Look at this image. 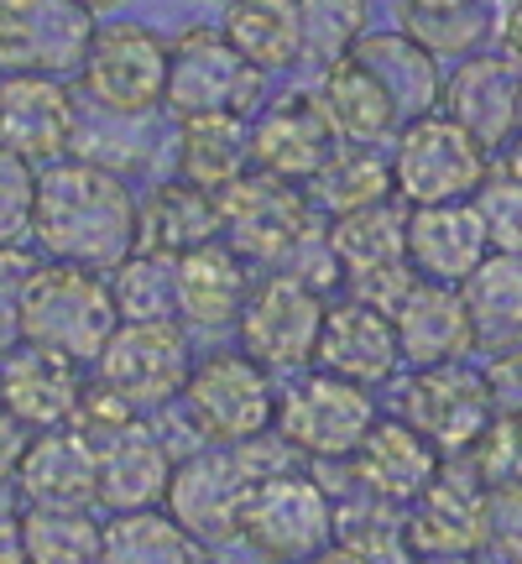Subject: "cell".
Instances as JSON below:
<instances>
[{
	"label": "cell",
	"mask_w": 522,
	"mask_h": 564,
	"mask_svg": "<svg viewBox=\"0 0 522 564\" xmlns=\"http://www.w3.org/2000/svg\"><path fill=\"white\" fill-rule=\"evenodd\" d=\"M324 241L340 262V282L350 299H366L392 314L402 293L418 282L407 262V204L402 199H382L371 209L324 220Z\"/></svg>",
	"instance_id": "cell-9"
},
{
	"label": "cell",
	"mask_w": 522,
	"mask_h": 564,
	"mask_svg": "<svg viewBox=\"0 0 522 564\" xmlns=\"http://www.w3.org/2000/svg\"><path fill=\"white\" fill-rule=\"evenodd\" d=\"M137 236L141 199L131 194L126 173H110V167L84 158H58L37 167L26 241L47 262H74L110 278L137 251Z\"/></svg>",
	"instance_id": "cell-1"
},
{
	"label": "cell",
	"mask_w": 522,
	"mask_h": 564,
	"mask_svg": "<svg viewBox=\"0 0 522 564\" xmlns=\"http://www.w3.org/2000/svg\"><path fill=\"white\" fill-rule=\"evenodd\" d=\"M398 419L428 434L444 460H455L481 444V434L497 419V398H491L486 371H476V366H418L398 392Z\"/></svg>",
	"instance_id": "cell-13"
},
{
	"label": "cell",
	"mask_w": 522,
	"mask_h": 564,
	"mask_svg": "<svg viewBox=\"0 0 522 564\" xmlns=\"http://www.w3.org/2000/svg\"><path fill=\"white\" fill-rule=\"evenodd\" d=\"M251 465L241 460L236 444H199L194 455L173 465V486H167V512L178 518L199 544H230L241 539V512L251 497Z\"/></svg>",
	"instance_id": "cell-14"
},
{
	"label": "cell",
	"mask_w": 522,
	"mask_h": 564,
	"mask_svg": "<svg viewBox=\"0 0 522 564\" xmlns=\"http://www.w3.org/2000/svg\"><path fill=\"white\" fill-rule=\"evenodd\" d=\"M486 178H491V147L476 141L444 110L407 121L392 141V183H398V199L407 209L476 199Z\"/></svg>",
	"instance_id": "cell-4"
},
{
	"label": "cell",
	"mask_w": 522,
	"mask_h": 564,
	"mask_svg": "<svg viewBox=\"0 0 522 564\" xmlns=\"http://www.w3.org/2000/svg\"><path fill=\"white\" fill-rule=\"evenodd\" d=\"M37 262L42 257L21 251V246H0V356L21 340V303H26V282Z\"/></svg>",
	"instance_id": "cell-44"
},
{
	"label": "cell",
	"mask_w": 522,
	"mask_h": 564,
	"mask_svg": "<svg viewBox=\"0 0 522 564\" xmlns=\"http://www.w3.org/2000/svg\"><path fill=\"white\" fill-rule=\"evenodd\" d=\"M377 419H382V413H377L371 387L329 377L319 366H314L308 377H298V382L278 398V434L314 465L350 460Z\"/></svg>",
	"instance_id": "cell-10"
},
{
	"label": "cell",
	"mask_w": 522,
	"mask_h": 564,
	"mask_svg": "<svg viewBox=\"0 0 522 564\" xmlns=\"http://www.w3.org/2000/svg\"><path fill=\"white\" fill-rule=\"evenodd\" d=\"M225 6H230V0H225Z\"/></svg>",
	"instance_id": "cell-51"
},
{
	"label": "cell",
	"mask_w": 522,
	"mask_h": 564,
	"mask_svg": "<svg viewBox=\"0 0 522 564\" xmlns=\"http://www.w3.org/2000/svg\"><path fill=\"white\" fill-rule=\"evenodd\" d=\"M95 449H100V512H146L167 502L178 455L152 423L131 419L121 434L100 440Z\"/></svg>",
	"instance_id": "cell-26"
},
{
	"label": "cell",
	"mask_w": 522,
	"mask_h": 564,
	"mask_svg": "<svg viewBox=\"0 0 522 564\" xmlns=\"http://www.w3.org/2000/svg\"><path fill=\"white\" fill-rule=\"evenodd\" d=\"M486 215V230H491V251H512L522 257V178L512 173H491L486 188L476 194Z\"/></svg>",
	"instance_id": "cell-43"
},
{
	"label": "cell",
	"mask_w": 522,
	"mask_h": 564,
	"mask_svg": "<svg viewBox=\"0 0 522 564\" xmlns=\"http://www.w3.org/2000/svg\"><path fill=\"white\" fill-rule=\"evenodd\" d=\"M402 32L418 37L428 53H476V42L491 32L486 0H402Z\"/></svg>",
	"instance_id": "cell-39"
},
{
	"label": "cell",
	"mask_w": 522,
	"mask_h": 564,
	"mask_svg": "<svg viewBox=\"0 0 522 564\" xmlns=\"http://www.w3.org/2000/svg\"><path fill=\"white\" fill-rule=\"evenodd\" d=\"M95 11L79 0H0V74H74L89 58Z\"/></svg>",
	"instance_id": "cell-15"
},
{
	"label": "cell",
	"mask_w": 522,
	"mask_h": 564,
	"mask_svg": "<svg viewBox=\"0 0 522 564\" xmlns=\"http://www.w3.org/2000/svg\"><path fill=\"white\" fill-rule=\"evenodd\" d=\"M356 58L392 89V100L402 105L407 121H418L428 110L444 105V74H439V53H428L418 37L407 32H366Z\"/></svg>",
	"instance_id": "cell-32"
},
{
	"label": "cell",
	"mask_w": 522,
	"mask_h": 564,
	"mask_svg": "<svg viewBox=\"0 0 522 564\" xmlns=\"http://www.w3.org/2000/svg\"><path fill=\"white\" fill-rule=\"evenodd\" d=\"M324 314H329V293L278 267V272L257 278L241 308V324H236L241 350L267 371H303V366H314Z\"/></svg>",
	"instance_id": "cell-12"
},
{
	"label": "cell",
	"mask_w": 522,
	"mask_h": 564,
	"mask_svg": "<svg viewBox=\"0 0 522 564\" xmlns=\"http://www.w3.org/2000/svg\"><path fill=\"white\" fill-rule=\"evenodd\" d=\"M418 564H486L481 554H418Z\"/></svg>",
	"instance_id": "cell-49"
},
{
	"label": "cell",
	"mask_w": 522,
	"mask_h": 564,
	"mask_svg": "<svg viewBox=\"0 0 522 564\" xmlns=\"http://www.w3.org/2000/svg\"><path fill=\"white\" fill-rule=\"evenodd\" d=\"M335 539V497L329 486L287 465L278 476H261L246 497L241 544L267 564H319V554Z\"/></svg>",
	"instance_id": "cell-3"
},
{
	"label": "cell",
	"mask_w": 522,
	"mask_h": 564,
	"mask_svg": "<svg viewBox=\"0 0 522 564\" xmlns=\"http://www.w3.org/2000/svg\"><path fill=\"white\" fill-rule=\"evenodd\" d=\"M486 549L522 564V486H491L486 497Z\"/></svg>",
	"instance_id": "cell-45"
},
{
	"label": "cell",
	"mask_w": 522,
	"mask_h": 564,
	"mask_svg": "<svg viewBox=\"0 0 522 564\" xmlns=\"http://www.w3.org/2000/svg\"><path fill=\"white\" fill-rule=\"evenodd\" d=\"M251 288H257L251 262L215 236L178 257V319L194 329H230V324H241Z\"/></svg>",
	"instance_id": "cell-27"
},
{
	"label": "cell",
	"mask_w": 522,
	"mask_h": 564,
	"mask_svg": "<svg viewBox=\"0 0 522 564\" xmlns=\"http://www.w3.org/2000/svg\"><path fill=\"white\" fill-rule=\"evenodd\" d=\"M194 345L183 319H152V324H121L110 345L95 361V382H105L126 408L137 413H162L183 403V387L194 371Z\"/></svg>",
	"instance_id": "cell-11"
},
{
	"label": "cell",
	"mask_w": 522,
	"mask_h": 564,
	"mask_svg": "<svg viewBox=\"0 0 522 564\" xmlns=\"http://www.w3.org/2000/svg\"><path fill=\"white\" fill-rule=\"evenodd\" d=\"M167 58L173 42L152 32L146 21H110L95 26L89 58H84V95L105 116L146 121L167 105Z\"/></svg>",
	"instance_id": "cell-7"
},
{
	"label": "cell",
	"mask_w": 522,
	"mask_h": 564,
	"mask_svg": "<svg viewBox=\"0 0 522 564\" xmlns=\"http://www.w3.org/2000/svg\"><path fill=\"white\" fill-rule=\"evenodd\" d=\"M444 116H455L476 141L502 152L522 131V63L507 53H470L444 79Z\"/></svg>",
	"instance_id": "cell-21"
},
{
	"label": "cell",
	"mask_w": 522,
	"mask_h": 564,
	"mask_svg": "<svg viewBox=\"0 0 522 564\" xmlns=\"http://www.w3.org/2000/svg\"><path fill=\"white\" fill-rule=\"evenodd\" d=\"M26 564H100V507H21Z\"/></svg>",
	"instance_id": "cell-37"
},
{
	"label": "cell",
	"mask_w": 522,
	"mask_h": 564,
	"mask_svg": "<svg viewBox=\"0 0 522 564\" xmlns=\"http://www.w3.org/2000/svg\"><path fill=\"white\" fill-rule=\"evenodd\" d=\"M251 173V121L246 116H188L178 126V178L220 194Z\"/></svg>",
	"instance_id": "cell-34"
},
{
	"label": "cell",
	"mask_w": 522,
	"mask_h": 564,
	"mask_svg": "<svg viewBox=\"0 0 522 564\" xmlns=\"http://www.w3.org/2000/svg\"><path fill=\"white\" fill-rule=\"evenodd\" d=\"M470 460L486 486H522V413H497Z\"/></svg>",
	"instance_id": "cell-41"
},
{
	"label": "cell",
	"mask_w": 522,
	"mask_h": 564,
	"mask_svg": "<svg viewBox=\"0 0 522 564\" xmlns=\"http://www.w3.org/2000/svg\"><path fill=\"white\" fill-rule=\"evenodd\" d=\"M398 324V345L402 361L413 366H449V361H470L476 356V329H470V308L465 293L449 282H413L402 303L392 308Z\"/></svg>",
	"instance_id": "cell-25"
},
{
	"label": "cell",
	"mask_w": 522,
	"mask_h": 564,
	"mask_svg": "<svg viewBox=\"0 0 522 564\" xmlns=\"http://www.w3.org/2000/svg\"><path fill=\"white\" fill-rule=\"evenodd\" d=\"M100 564H209V544H199L167 507L110 512Z\"/></svg>",
	"instance_id": "cell-33"
},
{
	"label": "cell",
	"mask_w": 522,
	"mask_h": 564,
	"mask_svg": "<svg viewBox=\"0 0 522 564\" xmlns=\"http://www.w3.org/2000/svg\"><path fill=\"white\" fill-rule=\"evenodd\" d=\"M308 199H314V209H319L324 220L371 209V204H382V199H398L392 158H382L377 147H361V141H340L335 158L319 167V178L308 183Z\"/></svg>",
	"instance_id": "cell-35"
},
{
	"label": "cell",
	"mask_w": 522,
	"mask_h": 564,
	"mask_svg": "<svg viewBox=\"0 0 522 564\" xmlns=\"http://www.w3.org/2000/svg\"><path fill=\"white\" fill-rule=\"evenodd\" d=\"M314 100H319V110L329 116V126H335V137L340 141L382 147V141H398V131L407 126L402 105L392 100V89H387L356 53L324 68Z\"/></svg>",
	"instance_id": "cell-28"
},
{
	"label": "cell",
	"mask_w": 522,
	"mask_h": 564,
	"mask_svg": "<svg viewBox=\"0 0 522 564\" xmlns=\"http://www.w3.org/2000/svg\"><path fill=\"white\" fill-rule=\"evenodd\" d=\"M486 382H491L497 413H522V345H518V350L491 356V366H486Z\"/></svg>",
	"instance_id": "cell-46"
},
{
	"label": "cell",
	"mask_w": 522,
	"mask_h": 564,
	"mask_svg": "<svg viewBox=\"0 0 522 564\" xmlns=\"http://www.w3.org/2000/svg\"><path fill=\"white\" fill-rule=\"evenodd\" d=\"M444 455L434 449L428 434H418L407 419H377L371 434L361 440V449L350 455V470H356V486L377 502L392 507H413L428 491V481L439 476Z\"/></svg>",
	"instance_id": "cell-23"
},
{
	"label": "cell",
	"mask_w": 522,
	"mask_h": 564,
	"mask_svg": "<svg viewBox=\"0 0 522 564\" xmlns=\"http://www.w3.org/2000/svg\"><path fill=\"white\" fill-rule=\"evenodd\" d=\"M465 308H470V329H476V350L502 356L522 345V257L512 251H491L470 278L460 282Z\"/></svg>",
	"instance_id": "cell-31"
},
{
	"label": "cell",
	"mask_w": 522,
	"mask_h": 564,
	"mask_svg": "<svg viewBox=\"0 0 522 564\" xmlns=\"http://www.w3.org/2000/svg\"><path fill=\"white\" fill-rule=\"evenodd\" d=\"M225 37L241 47L261 74H278L303 63V11L298 0H230L225 11Z\"/></svg>",
	"instance_id": "cell-36"
},
{
	"label": "cell",
	"mask_w": 522,
	"mask_h": 564,
	"mask_svg": "<svg viewBox=\"0 0 522 564\" xmlns=\"http://www.w3.org/2000/svg\"><path fill=\"white\" fill-rule=\"evenodd\" d=\"M215 204H220V241H230L246 262L261 267H282L303 241H314L324 230V215L308 199V183L278 178L261 167L225 183Z\"/></svg>",
	"instance_id": "cell-5"
},
{
	"label": "cell",
	"mask_w": 522,
	"mask_h": 564,
	"mask_svg": "<svg viewBox=\"0 0 522 564\" xmlns=\"http://www.w3.org/2000/svg\"><path fill=\"white\" fill-rule=\"evenodd\" d=\"M32 194H37V167L11 158L0 147V246H21L32 230Z\"/></svg>",
	"instance_id": "cell-42"
},
{
	"label": "cell",
	"mask_w": 522,
	"mask_h": 564,
	"mask_svg": "<svg viewBox=\"0 0 522 564\" xmlns=\"http://www.w3.org/2000/svg\"><path fill=\"white\" fill-rule=\"evenodd\" d=\"M335 126L314 95H278L251 116V167L293 183H314L319 167L335 158Z\"/></svg>",
	"instance_id": "cell-20"
},
{
	"label": "cell",
	"mask_w": 522,
	"mask_h": 564,
	"mask_svg": "<svg viewBox=\"0 0 522 564\" xmlns=\"http://www.w3.org/2000/svg\"><path fill=\"white\" fill-rule=\"evenodd\" d=\"M486 11H491L497 53H507L512 63H522V0H486Z\"/></svg>",
	"instance_id": "cell-48"
},
{
	"label": "cell",
	"mask_w": 522,
	"mask_h": 564,
	"mask_svg": "<svg viewBox=\"0 0 522 564\" xmlns=\"http://www.w3.org/2000/svg\"><path fill=\"white\" fill-rule=\"evenodd\" d=\"M215 236H220V204H215V194L199 188V183L167 178L141 199L137 251H157V257H173V262H178L183 251L215 241Z\"/></svg>",
	"instance_id": "cell-30"
},
{
	"label": "cell",
	"mask_w": 522,
	"mask_h": 564,
	"mask_svg": "<svg viewBox=\"0 0 522 564\" xmlns=\"http://www.w3.org/2000/svg\"><path fill=\"white\" fill-rule=\"evenodd\" d=\"M110 293H116L121 324L178 319V262L157 257V251H131L110 272Z\"/></svg>",
	"instance_id": "cell-38"
},
{
	"label": "cell",
	"mask_w": 522,
	"mask_h": 564,
	"mask_svg": "<svg viewBox=\"0 0 522 564\" xmlns=\"http://www.w3.org/2000/svg\"><path fill=\"white\" fill-rule=\"evenodd\" d=\"M319 564H418V549L407 539V512L377 502L366 491H350L335 502V539Z\"/></svg>",
	"instance_id": "cell-29"
},
{
	"label": "cell",
	"mask_w": 522,
	"mask_h": 564,
	"mask_svg": "<svg viewBox=\"0 0 522 564\" xmlns=\"http://www.w3.org/2000/svg\"><path fill=\"white\" fill-rule=\"evenodd\" d=\"M486 497L491 486L470 455L439 465L418 502L407 507V539L418 554H481L486 549Z\"/></svg>",
	"instance_id": "cell-17"
},
{
	"label": "cell",
	"mask_w": 522,
	"mask_h": 564,
	"mask_svg": "<svg viewBox=\"0 0 522 564\" xmlns=\"http://www.w3.org/2000/svg\"><path fill=\"white\" fill-rule=\"evenodd\" d=\"M79 100L53 74H0V147L11 158L47 167L74 152Z\"/></svg>",
	"instance_id": "cell-16"
},
{
	"label": "cell",
	"mask_w": 522,
	"mask_h": 564,
	"mask_svg": "<svg viewBox=\"0 0 522 564\" xmlns=\"http://www.w3.org/2000/svg\"><path fill=\"white\" fill-rule=\"evenodd\" d=\"M303 11V63L350 58L366 37V0H298Z\"/></svg>",
	"instance_id": "cell-40"
},
{
	"label": "cell",
	"mask_w": 522,
	"mask_h": 564,
	"mask_svg": "<svg viewBox=\"0 0 522 564\" xmlns=\"http://www.w3.org/2000/svg\"><path fill=\"white\" fill-rule=\"evenodd\" d=\"M486 257H491V230L476 199L407 209V262L423 282L460 288Z\"/></svg>",
	"instance_id": "cell-22"
},
{
	"label": "cell",
	"mask_w": 522,
	"mask_h": 564,
	"mask_svg": "<svg viewBox=\"0 0 522 564\" xmlns=\"http://www.w3.org/2000/svg\"><path fill=\"white\" fill-rule=\"evenodd\" d=\"M26 444H32V429H26L11 408H0V491H6V486H17V470H21Z\"/></svg>",
	"instance_id": "cell-47"
},
{
	"label": "cell",
	"mask_w": 522,
	"mask_h": 564,
	"mask_svg": "<svg viewBox=\"0 0 522 564\" xmlns=\"http://www.w3.org/2000/svg\"><path fill=\"white\" fill-rule=\"evenodd\" d=\"M267 95H261V68L241 58V47L225 37L220 26H188L173 37V58H167V110L188 121V116H257Z\"/></svg>",
	"instance_id": "cell-8"
},
{
	"label": "cell",
	"mask_w": 522,
	"mask_h": 564,
	"mask_svg": "<svg viewBox=\"0 0 522 564\" xmlns=\"http://www.w3.org/2000/svg\"><path fill=\"white\" fill-rule=\"evenodd\" d=\"M21 507H100V449L79 429L32 434L17 470Z\"/></svg>",
	"instance_id": "cell-24"
},
{
	"label": "cell",
	"mask_w": 522,
	"mask_h": 564,
	"mask_svg": "<svg viewBox=\"0 0 522 564\" xmlns=\"http://www.w3.org/2000/svg\"><path fill=\"white\" fill-rule=\"evenodd\" d=\"M314 366L329 371V377H345L356 387H387L402 366V345H398V324L387 308L366 299H329V314H324L319 329V350H314Z\"/></svg>",
	"instance_id": "cell-18"
},
{
	"label": "cell",
	"mask_w": 522,
	"mask_h": 564,
	"mask_svg": "<svg viewBox=\"0 0 522 564\" xmlns=\"http://www.w3.org/2000/svg\"><path fill=\"white\" fill-rule=\"evenodd\" d=\"M79 6H89V11H95V17H100V11H116V6H121V0H79Z\"/></svg>",
	"instance_id": "cell-50"
},
{
	"label": "cell",
	"mask_w": 522,
	"mask_h": 564,
	"mask_svg": "<svg viewBox=\"0 0 522 564\" xmlns=\"http://www.w3.org/2000/svg\"><path fill=\"white\" fill-rule=\"evenodd\" d=\"M278 382L246 350H209L183 387V413L204 444H246L278 429Z\"/></svg>",
	"instance_id": "cell-6"
},
{
	"label": "cell",
	"mask_w": 522,
	"mask_h": 564,
	"mask_svg": "<svg viewBox=\"0 0 522 564\" xmlns=\"http://www.w3.org/2000/svg\"><path fill=\"white\" fill-rule=\"evenodd\" d=\"M84 387H89L84 366L74 356H63V350L17 340L0 356V408H11L32 434L68 429L74 413H79Z\"/></svg>",
	"instance_id": "cell-19"
},
{
	"label": "cell",
	"mask_w": 522,
	"mask_h": 564,
	"mask_svg": "<svg viewBox=\"0 0 522 564\" xmlns=\"http://www.w3.org/2000/svg\"><path fill=\"white\" fill-rule=\"evenodd\" d=\"M116 329H121V308L105 272L74 262H37L26 282V303H21V340L95 366Z\"/></svg>",
	"instance_id": "cell-2"
}]
</instances>
